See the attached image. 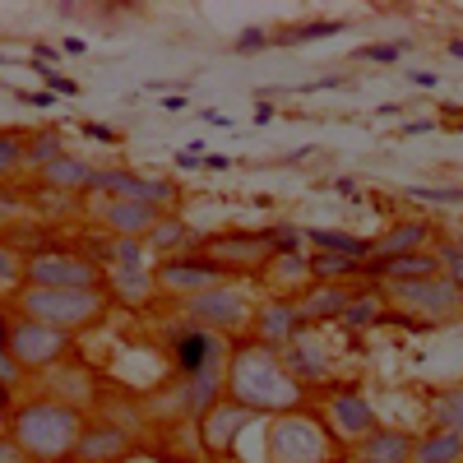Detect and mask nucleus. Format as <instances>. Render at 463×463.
<instances>
[{
  "mask_svg": "<svg viewBox=\"0 0 463 463\" xmlns=\"http://www.w3.org/2000/svg\"><path fill=\"white\" fill-rule=\"evenodd\" d=\"M24 144H28V135L0 130V181H10V176L24 172Z\"/></svg>",
  "mask_w": 463,
  "mask_h": 463,
  "instance_id": "72a5a7b5",
  "label": "nucleus"
},
{
  "mask_svg": "<svg viewBox=\"0 0 463 463\" xmlns=\"http://www.w3.org/2000/svg\"><path fill=\"white\" fill-rule=\"evenodd\" d=\"M89 190H98V195H107V200H135V204H153V209L176 204V185L167 176H139V172H126V167L93 172Z\"/></svg>",
  "mask_w": 463,
  "mask_h": 463,
  "instance_id": "1a4fd4ad",
  "label": "nucleus"
},
{
  "mask_svg": "<svg viewBox=\"0 0 463 463\" xmlns=\"http://www.w3.org/2000/svg\"><path fill=\"white\" fill-rule=\"evenodd\" d=\"M167 399L176 403V417H204L213 403H222V371H204V375H176Z\"/></svg>",
  "mask_w": 463,
  "mask_h": 463,
  "instance_id": "dca6fc26",
  "label": "nucleus"
},
{
  "mask_svg": "<svg viewBox=\"0 0 463 463\" xmlns=\"http://www.w3.org/2000/svg\"><path fill=\"white\" fill-rule=\"evenodd\" d=\"M0 353H10V320L0 316Z\"/></svg>",
  "mask_w": 463,
  "mask_h": 463,
  "instance_id": "c03bdc74",
  "label": "nucleus"
},
{
  "mask_svg": "<svg viewBox=\"0 0 463 463\" xmlns=\"http://www.w3.org/2000/svg\"><path fill=\"white\" fill-rule=\"evenodd\" d=\"M200 241H204V232H195V227H190L185 218H158V222H153V232H148V250L153 255H163V260H172V255H195L200 250Z\"/></svg>",
  "mask_w": 463,
  "mask_h": 463,
  "instance_id": "4be33fe9",
  "label": "nucleus"
},
{
  "mask_svg": "<svg viewBox=\"0 0 463 463\" xmlns=\"http://www.w3.org/2000/svg\"><path fill=\"white\" fill-rule=\"evenodd\" d=\"M195 255H204V260H213L218 269H260V264H269L274 260V241H269V232H213V237H204L200 241V250Z\"/></svg>",
  "mask_w": 463,
  "mask_h": 463,
  "instance_id": "9d476101",
  "label": "nucleus"
},
{
  "mask_svg": "<svg viewBox=\"0 0 463 463\" xmlns=\"http://www.w3.org/2000/svg\"><path fill=\"white\" fill-rule=\"evenodd\" d=\"M431 246V222H394L384 237H375L371 241V250H366V264H375V260H394V255H412V250H427Z\"/></svg>",
  "mask_w": 463,
  "mask_h": 463,
  "instance_id": "412c9836",
  "label": "nucleus"
},
{
  "mask_svg": "<svg viewBox=\"0 0 463 463\" xmlns=\"http://www.w3.org/2000/svg\"><path fill=\"white\" fill-rule=\"evenodd\" d=\"M227 403H237L246 412H297L301 403V384L283 371V357L264 343H241L227 357Z\"/></svg>",
  "mask_w": 463,
  "mask_h": 463,
  "instance_id": "f257e3e1",
  "label": "nucleus"
},
{
  "mask_svg": "<svg viewBox=\"0 0 463 463\" xmlns=\"http://www.w3.org/2000/svg\"><path fill=\"white\" fill-rule=\"evenodd\" d=\"M412 463H463V436L454 431H431L412 440Z\"/></svg>",
  "mask_w": 463,
  "mask_h": 463,
  "instance_id": "cd10ccee",
  "label": "nucleus"
},
{
  "mask_svg": "<svg viewBox=\"0 0 463 463\" xmlns=\"http://www.w3.org/2000/svg\"><path fill=\"white\" fill-rule=\"evenodd\" d=\"M19 316L37 320V325H52V329L74 338L107 316V292L102 288H24Z\"/></svg>",
  "mask_w": 463,
  "mask_h": 463,
  "instance_id": "7ed1b4c3",
  "label": "nucleus"
},
{
  "mask_svg": "<svg viewBox=\"0 0 463 463\" xmlns=\"http://www.w3.org/2000/svg\"><path fill=\"white\" fill-rule=\"evenodd\" d=\"M408 195H412V200H431V204H463V190H427V185H412Z\"/></svg>",
  "mask_w": 463,
  "mask_h": 463,
  "instance_id": "4c0bfd02",
  "label": "nucleus"
},
{
  "mask_svg": "<svg viewBox=\"0 0 463 463\" xmlns=\"http://www.w3.org/2000/svg\"><path fill=\"white\" fill-rule=\"evenodd\" d=\"M440 274H445V279H454V283L463 288V232L440 246Z\"/></svg>",
  "mask_w": 463,
  "mask_h": 463,
  "instance_id": "f704fd0d",
  "label": "nucleus"
},
{
  "mask_svg": "<svg viewBox=\"0 0 463 463\" xmlns=\"http://www.w3.org/2000/svg\"><path fill=\"white\" fill-rule=\"evenodd\" d=\"M102 250H107V255H102V260H107V269H148V260H144V255H148V246H144V241L111 237Z\"/></svg>",
  "mask_w": 463,
  "mask_h": 463,
  "instance_id": "2f4dec72",
  "label": "nucleus"
},
{
  "mask_svg": "<svg viewBox=\"0 0 463 463\" xmlns=\"http://www.w3.org/2000/svg\"><path fill=\"white\" fill-rule=\"evenodd\" d=\"M130 454H135V445L121 427H111V421H84L70 463H126Z\"/></svg>",
  "mask_w": 463,
  "mask_h": 463,
  "instance_id": "ddd939ff",
  "label": "nucleus"
},
{
  "mask_svg": "<svg viewBox=\"0 0 463 463\" xmlns=\"http://www.w3.org/2000/svg\"><path fill=\"white\" fill-rule=\"evenodd\" d=\"M185 320L190 325H200V329H213V334H232V329H241L250 320V301L237 292V288H209V292H195V297H185Z\"/></svg>",
  "mask_w": 463,
  "mask_h": 463,
  "instance_id": "9b49d317",
  "label": "nucleus"
},
{
  "mask_svg": "<svg viewBox=\"0 0 463 463\" xmlns=\"http://www.w3.org/2000/svg\"><path fill=\"white\" fill-rule=\"evenodd\" d=\"M329 417H334V427H338L347 440H362V436H371V431L380 427V417H375V408H371V399H366L362 390H334Z\"/></svg>",
  "mask_w": 463,
  "mask_h": 463,
  "instance_id": "6ab92c4d",
  "label": "nucleus"
},
{
  "mask_svg": "<svg viewBox=\"0 0 463 463\" xmlns=\"http://www.w3.org/2000/svg\"><path fill=\"white\" fill-rule=\"evenodd\" d=\"M0 463H33V458H28V454H24V449L10 440V436H0Z\"/></svg>",
  "mask_w": 463,
  "mask_h": 463,
  "instance_id": "ea45409f",
  "label": "nucleus"
},
{
  "mask_svg": "<svg viewBox=\"0 0 463 463\" xmlns=\"http://www.w3.org/2000/svg\"><path fill=\"white\" fill-rule=\"evenodd\" d=\"M301 316H297V301L292 297H274V301H264L260 311H255V343L264 347H274V353H283V347L301 334Z\"/></svg>",
  "mask_w": 463,
  "mask_h": 463,
  "instance_id": "2eb2a0df",
  "label": "nucleus"
},
{
  "mask_svg": "<svg viewBox=\"0 0 463 463\" xmlns=\"http://www.w3.org/2000/svg\"><path fill=\"white\" fill-rule=\"evenodd\" d=\"M158 218H163V209L135 204V200H107V209H102L107 237H126V241H148V232Z\"/></svg>",
  "mask_w": 463,
  "mask_h": 463,
  "instance_id": "a211bd4d",
  "label": "nucleus"
},
{
  "mask_svg": "<svg viewBox=\"0 0 463 463\" xmlns=\"http://www.w3.org/2000/svg\"><path fill=\"white\" fill-rule=\"evenodd\" d=\"M56 158H65V144H61L56 130L28 135V144H24V167H28V172H43V167H52Z\"/></svg>",
  "mask_w": 463,
  "mask_h": 463,
  "instance_id": "c756f323",
  "label": "nucleus"
},
{
  "mask_svg": "<svg viewBox=\"0 0 463 463\" xmlns=\"http://www.w3.org/2000/svg\"><path fill=\"white\" fill-rule=\"evenodd\" d=\"M384 316H390V311H384V297L380 292H362L357 288V297H353V306H347V311H343V329H366V325H380Z\"/></svg>",
  "mask_w": 463,
  "mask_h": 463,
  "instance_id": "7c9ffc66",
  "label": "nucleus"
},
{
  "mask_svg": "<svg viewBox=\"0 0 463 463\" xmlns=\"http://www.w3.org/2000/svg\"><path fill=\"white\" fill-rule=\"evenodd\" d=\"M366 274L380 279V283L431 279V274H440V255H431V250H412V255H394V260H375V264H366Z\"/></svg>",
  "mask_w": 463,
  "mask_h": 463,
  "instance_id": "393cba45",
  "label": "nucleus"
},
{
  "mask_svg": "<svg viewBox=\"0 0 463 463\" xmlns=\"http://www.w3.org/2000/svg\"><path fill=\"white\" fill-rule=\"evenodd\" d=\"M70 334L52 329V325H37V320H10V357L19 362V371H47L70 353Z\"/></svg>",
  "mask_w": 463,
  "mask_h": 463,
  "instance_id": "6e6552de",
  "label": "nucleus"
},
{
  "mask_svg": "<svg viewBox=\"0 0 463 463\" xmlns=\"http://www.w3.org/2000/svg\"><path fill=\"white\" fill-rule=\"evenodd\" d=\"M84 431V412L65 399H33L10 412V440L33 458V463H70L74 445Z\"/></svg>",
  "mask_w": 463,
  "mask_h": 463,
  "instance_id": "f03ea898",
  "label": "nucleus"
},
{
  "mask_svg": "<svg viewBox=\"0 0 463 463\" xmlns=\"http://www.w3.org/2000/svg\"><path fill=\"white\" fill-rule=\"evenodd\" d=\"M329 33H338V24H306V28H288V33H279L274 43L297 47V43H320V37H329Z\"/></svg>",
  "mask_w": 463,
  "mask_h": 463,
  "instance_id": "c9c22d12",
  "label": "nucleus"
},
{
  "mask_svg": "<svg viewBox=\"0 0 463 463\" xmlns=\"http://www.w3.org/2000/svg\"><path fill=\"white\" fill-rule=\"evenodd\" d=\"M250 417H255V412H246V408H237V403H213V408L200 417L204 445H209V449H232V445H237V436L250 427Z\"/></svg>",
  "mask_w": 463,
  "mask_h": 463,
  "instance_id": "5701e85b",
  "label": "nucleus"
},
{
  "mask_svg": "<svg viewBox=\"0 0 463 463\" xmlns=\"http://www.w3.org/2000/svg\"><path fill=\"white\" fill-rule=\"evenodd\" d=\"M412 440L408 431L399 427H375L371 436L357 440V458L362 463H412Z\"/></svg>",
  "mask_w": 463,
  "mask_h": 463,
  "instance_id": "b1692460",
  "label": "nucleus"
},
{
  "mask_svg": "<svg viewBox=\"0 0 463 463\" xmlns=\"http://www.w3.org/2000/svg\"><path fill=\"white\" fill-rule=\"evenodd\" d=\"M403 47H362V61H399Z\"/></svg>",
  "mask_w": 463,
  "mask_h": 463,
  "instance_id": "a19ab883",
  "label": "nucleus"
},
{
  "mask_svg": "<svg viewBox=\"0 0 463 463\" xmlns=\"http://www.w3.org/2000/svg\"><path fill=\"white\" fill-rule=\"evenodd\" d=\"M279 357H283V371L301 384V390H306V384H325V380H329V353H325V347L306 334V329L283 347Z\"/></svg>",
  "mask_w": 463,
  "mask_h": 463,
  "instance_id": "f3484780",
  "label": "nucleus"
},
{
  "mask_svg": "<svg viewBox=\"0 0 463 463\" xmlns=\"http://www.w3.org/2000/svg\"><path fill=\"white\" fill-rule=\"evenodd\" d=\"M172 366L176 375H204V371H222L227 375V357L232 347L222 334L200 329V325H172Z\"/></svg>",
  "mask_w": 463,
  "mask_h": 463,
  "instance_id": "0eeeda50",
  "label": "nucleus"
},
{
  "mask_svg": "<svg viewBox=\"0 0 463 463\" xmlns=\"http://www.w3.org/2000/svg\"><path fill=\"white\" fill-rule=\"evenodd\" d=\"M306 274H311L316 283H353L366 274L362 260H347V255H334V250H316L306 255Z\"/></svg>",
  "mask_w": 463,
  "mask_h": 463,
  "instance_id": "bb28decb",
  "label": "nucleus"
},
{
  "mask_svg": "<svg viewBox=\"0 0 463 463\" xmlns=\"http://www.w3.org/2000/svg\"><path fill=\"white\" fill-rule=\"evenodd\" d=\"M255 47H269V37H264L260 28H250V33L241 37V43H237V52H255Z\"/></svg>",
  "mask_w": 463,
  "mask_h": 463,
  "instance_id": "37998d69",
  "label": "nucleus"
},
{
  "mask_svg": "<svg viewBox=\"0 0 463 463\" xmlns=\"http://www.w3.org/2000/svg\"><path fill=\"white\" fill-rule=\"evenodd\" d=\"M353 297H357L353 283H311L292 301H297L301 325H329V320H343V311L353 306Z\"/></svg>",
  "mask_w": 463,
  "mask_h": 463,
  "instance_id": "4468645a",
  "label": "nucleus"
},
{
  "mask_svg": "<svg viewBox=\"0 0 463 463\" xmlns=\"http://www.w3.org/2000/svg\"><path fill=\"white\" fill-rule=\"evenodd\" d=\"M28 288H102V264L74 246H37L24 255Z\"/></svg>",
  "mask_w": 463,
  "mask_h": 463,
  "instance_id": "20e7f679",
  "label": "nucleus"
},
{
  "mask_svg": "<svg viewBox=\"0 0 463 463\" xmlns=\"http://www.w3.org/2000/svg\"><path fill=\"white\" fill-rule=\"evenodd\" d=\"M153 283H158V292H172V297L185 301L195 292H209V288L227 283V269H218L204 255H172V260H163L158 269H153Z\"/></svg>",
  "mask_w": 463,
  "mask_h": 463,
  "instance_id": "f8f14e48",
  "label": "nucleus"
},
{
  "mask_svg": "<svg viewBox=\"0 0 463 463\" xmlns=\"http://www.w3.org/2000/svg\"><path fill=\"white\" fill-rule=\"evenodd\" d=\"M431 412H436V427H440V431H454V436H463V384L445 390V394L431 403Z\"/></svg>",
  "mask_w": 463,
  "mask_h": 463,
  "instance_id": "473e14b6",
  "label": "nucleus"
},
{
  "mask_svg": "<svg viewBox=\"0 0 463 463\" xmlns=\"http://www.w3.org/2000/svg\"><path fill=\"white\" fill-rule=\"evenodd\" d=\"M301 237L311 241L316 250H334V255L362 260V264H366V250H371V241H362V237H347V232H325V227H311V232H301Z\"/></svg>",
  "mask_w": 463,
  "mask_h": 463,
  "instance_id": "c85d7f7f",
  "label": "nucleus"
},
{
  "mask_svg": "<svg viewBox=\"0 0 463 463\" xmlns=\"http://www.w3.org/2000/svg\"><path fill=\"white\" fill-rule=\"evenodd\" d=\"M334 440L316 417L306 412H283L269 427V463H329Z\"/></svg>",
  "mask_w": 463,
  "mask_h": 463,
  "instance_id": "423d86ee",
  "label": "nucleus"
},
{
  "mask_svg": "<svg viewBox=\"0 0 463 463\" xmlns=\"http://www.w3.org/2000/svg\"><path fill=\"white\" fill-rule=\"evenodd\" d=\"M380 297L394 301L403 316L431 320V325H445V320H458V316H463V288H458L454 279H445V274L408 279V283H384Z\"/></svg>",
  "mask_w": 463,
  "mask_h": 463,
  "instance_id": "39448f33",
  "label": "nucleus"
},
{
  "mask_svg": "<svg viewBox=\"0 0 463 463\" xmlns=\"http://www.w3.org/2000/svg\"><path fill=\"white\" fill-rule=\"evenodd\" d=\"M24 380V371H19V362L10 357V353H0V394H10L14 384Z\"/></svg>",
  "mask_w": 463,
  "mask_h": 463,
  "instance_id": "58836bf2",
  "label": "nucleus"
},
{
  "mask_svg": "<svg viewBox=\"0 0 463 463\" xmlns=\"http://www.w3.org/2000/svg\"><path fill=\"white\" fill-rule=\"evenodd\" d=\"M102 292L111 301L130 306V311H139V306L158 297V283H153V269H102Z\"/></svg>",
  "mask_w": 463,
  "mask_h": 463,
  "instance_id": "aec40b11",
  "label": "nucleus"
},
{
  "mask_svg": "<svg viewBox=\"0 0 463 463\" xmlns=\"http://www.w3.org/2000/svg\"><path fill=\"white\" fill-rule=\"evenodd\" d=\"M43 80H47V84H52L56 93H70V98H74V93H80V84H74V80H61V74H56V70H43Z\"/></svg>",
  "mask_w": 463,
  "mask_h": 463,
  "instance_id": "79ce46f5",
  "label": "nucleus"
},
{
  "mask_svg": "<svg viewBox=\"0 0 463 463\" xmlns=\"http://www.w3.org/2000/svg\"><path fill=\"white\" fill-rule=\"evenodd\" d=\"M24 283V255L0 246V288H19Z\"/></svg>",
  "mask_w": 463,
  "mask_h": 463,
  "instance_id": "e433bc0d",
  "label": "nucleus"
},
{
  "mask_svg": "<svg viewBox=\"0 0 463 463\" xmlns=\"http://www.w3.org/2000/svg\"><path fill=\"white\" fill-rule=\"evenodd\" d=\"M93 172H98L93 163H84V158H74V153H65V158H56L52 167L37 172V185H43V190H89Z\"/></svg>",
  "mask_w": 463,
  "mask_h": 463,
  "instance_id": "a878e982",
  "label": "nucleus"
}]
</instances>
